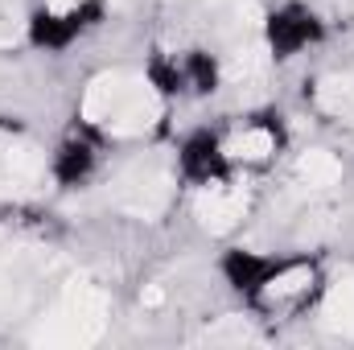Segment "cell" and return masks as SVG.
I'll list each match as a JSON object with an SVG mask.
<instances>
[{"label": "cell", "instance_id": "9c48e42d", "mask_svg": "<svg viewBox=\"0 0 354 350\" xmlns=\"http://www.w3.org/2000/svg\"><path fill=\"white\" fill-rule=\"evenodd\" d=\"M95 169H99V132L91 124H79L50 153V174L58 185H83Z\"/></svg>", "mask_w": 354, "mask_h": 350}, {"label": "cell", "instance_id": "8fae6325", "mask_svg": "<svg viewBox=\"0 0 354 350\" xmlns=\"http://www.w3.org/2000/svg\"><path fill=\"white\" fill-rule=\"evenodd\" d=\"M268 268H272V256L248 252V248H235V252L223 256V276H227V284H231L235 293H243L248 301H252V293L260 288V280L268 276Z\"/></svg>", "mask_w": 354, "mask_h": 350}, {"label": "cell", "instance_id": "5b68a950", "mask_svg": "<svg viewBox=\"0 0 354 350\" xmlns=\"http://www.w3.org/2000/svg\"><path fill=\"white\" fill-rule=\"evenodd\" d=\"M103 313H107V301H103V293H95V288H71L62 301H58V309L50 313V322L41 317V330H37V338L41 342H91V338H99V330H103Z\"/></svg>", "mask_w": 354, "mask_h": 350}, {"label": "cell", "instance_id": "30bf717a", "mask_svg": "<svg viewBox=\"0 0 354 350\" xmlns=\"http://www.w3.org/2000/svg\"><path fill=\"white\" fill-rule=\"evenodd\" d=\"M198 219L210 227V231H235L243 219H248V194L239 185H231V177L214 181L202 190L198 198Z\"/></svg>", "mask_w": 354, "mask_h": 350}, {"label": "cell", "instance_id": "7a4b0ae2", "mask_svg": "<svg viewBox=\"0 0 354 350\" xmlns=\"http://www.w3.org/2000/svg\"><path fill=\"white\" fill-rule=\"evenodd\" d=\"M322 288H326V276H322L317 260H305V256L301 260H272L260 288L252 293V305L260 313H268V317L301 313L313 301H322Z\"/></svg>", "mask_w": 354, "mask_h": 350}, {"label": "cell", "instance_id": "3957f363", "mask_svg": "<svg viewBox=\"0 0 354 350\" xmlns=\"http://www.w3.org/2000/svg\"><path fill=\"white\" fill-rule=\"evenodd\" d=\"M99 17H103V0H46L25 21V33H29V46L58 54V50H71L87 29H95Z\"/></svg>", "mask_w": 354, "mask_h": 350}, {"label": "cell", "instance_id": "52a82bcc", "mask_svg": "<svg viewBox=\"0 0 354 350\" xmlns=\"http://www.w3.org/2000/svg\"><path fill=\"white\" fill-rule=\"evenodd\" d=\"M280 145H284V132L272 116H252L231 136H223L231 169H264L280 157Z\"/></svg>", "mask_w": 354, "mask_h": 350}, {"label": "cell", "instance_id": "4fadbf2b", "mask_svg": "<svg viewBox=\"0 0 354 350\" xmlns=\"http://www.w3.org/2000/svg\"><path fill=\"white\" fill-rule=\"evenodd\" d=\"M297 177H301V185H309V190H330V185L342 181V161H338L334 153H326V149L301 153V161H297Z\"/></svg>", "mask_w": 354, "mask_h": 350}, {"label": "cell", "instance_id": "6da1fadb", "mask_svg": "<svg viewBox=\"0 0 354 350\" xmlns=\"http://www.w3.org/2000/svg\"><path fill=\"white\" fill-rule=\"evenodd\" d=\"M161 120V95L136 75H99L83 95V124L99 136H145Z\"/></svg>", "mask_w": 354, "mask_h": 350}, {"label": "cell", "instance_id": "8992f818", "mask_svg": "<svg viewBox=\"0 0 354 350\" xmlns=\"http://www.w3.org/2000/svg\"><path fill=\"white\" fill-rule=\"evenodd\" d=\"M317 42H322V17L313 8H305V4H280L276 12H268V21H264L268 58L284 62V58L305 54Z\"/></svg>", "mask_w": 354, "mask_h": 350}, {"label": "cell", "instance_id": "277c9868", "mask_svg": "<svg viewBox=\"0 0 354 350\" xmlns=\"http://www.w3.org/2000/svg\"><path fill=\"white\" fill-rule=\"evenodd\" d=\"M145 79L157 87L161 99L165 95H214L223 83V66L206 50H181V54L157 58Z\"/></svg>", "mask_w": 354, "mask_h": 350}, {"label": "cell", "instance_id": "ba28073f", "mask_svg": "<svg viewBox=\"0 0 354 350\" xmlns=\"http://www.w3.org/2000/svg\"><path fill=\"white\" fill-rule=\"evenodd\" d=\"M174 174L181 177L185 185H194V190H206V185L231 177V161H227L223 136H214V132H194V136H185L181 149H177Z\"/></svg>", "mask_w": 354, "mask_h": 350}, {"label": "cell", "instance_id": "7c38bea8", "mask_svg": "<svg viewBox=\"0 0 354 350\" xmlns=\"http://www.w3.org/2000/svg\"><path fill=\"white\" fill-rule=\"evenodd\" d=\"M322 313H326V326L330 330L354 334V280L351 276L322 288Z\"/></svg>", "mask_w": 354, "mask_h": 350}]
</instances>
